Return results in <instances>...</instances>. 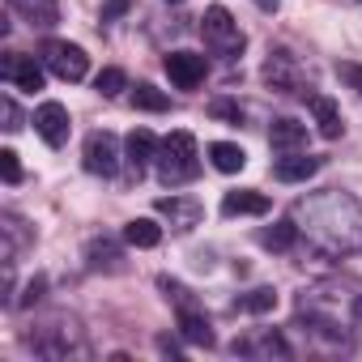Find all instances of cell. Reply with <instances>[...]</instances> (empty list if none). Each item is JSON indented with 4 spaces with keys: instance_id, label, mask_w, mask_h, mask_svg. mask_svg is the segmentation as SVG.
Segmentation results:
<instances>
[{
    "instance_id": "1",
    "label": "cell",
    "mask_w": 362,
    "mask_h": 362,
    "mask_svg": "<svg viewBox=\"0 0 362 362\" xmlns=\"http://www.w3.org/2000/svg\"><path fill=\"white\" fill-rule=\"evenodd\" d=\"M298 324L328 345V349H354L362 337V281L358 277H320L294 298Z\"/></svg>"
},
{
    "instance_id": "2",
    "label": "cell",
    "mask_w": 362,
    "mask_h": 362,
    "mask_svg": "<svg viewBox=\"0 0 362 362\" xmlns=\"http://www.w3.org/2000/svg\"><path fill=\"white\" fill-rule=\"evenodd\" d=\"M290 218L298 226V239H307L315 256H349L362 247V205L341 188L298 197L290 205Z\"/></svg>"
},
{
    "instance_id": "3",
    "label": "cell",
    "mask_w": 362,
    "mask_h": 362,
    "mask_svg": "<svg viewBox=\"0 0 362 362\" xmlns=\"http://www.w3.org/2000/svg\"><path fill=\"white\" fill-rule=\"evenodd\" d=\"M153 170L166 188H179V184H192L201 175V149H197V136L175 128L166 141H158V153H153Z\"/></svg>"
},
{
    "instance_id": "4",
    "label": "cell",
    "mask_w": 362,
    "mask_h": 362,
    "mask_svg": "<svg viewBox=\"0 0 362 362\" xmlns=\"http://www.w3.org/2000/svg\"><path fill=\"white\" fill-rule=\"evenodd\" d=\"M201 39H205V47H209L218 60H239L243 47H247L239 22H235L230 9H222V5H209V9H205V18H201Z\"/></svg>"
},
{
    "instance_id": "5",
    "label": "cell",
    "mask_w": 362,
    "mask_h": 362,
    "mask_svg": "<svg viewBox=\"0 0 362 362\" xmlns=\"http://www.w3.org/2000/svg\"><path fill=\"white\" fill-rule=\"evenodd\" d=\"M162 290H166V298H175V320H179V332H184V341L188 345H214V324H209V315L205 311H197V303L188 298V290L179 286V281H170V277H162L158 281Z\"/></svg>"
},
{
    "instance_id": "6",
    "label": "cell",
    "mask_w": 362,
    "mask_h": 362,
    "mask_svg": "<svg viewBox=\"0 0 362 362\" xmlns=\"http://www.w3.org/2000/svg\"><path fill=\"white\" fill-rule=\"evenodd\" d=\"M264 81H269V90H277V94H311V86H307V73H303V64H298V56L294 52H286V47H277V52H269V60H264Z\"/></svg>"
},
{
    "instance_id": "7",
    "label": "cell",
    "mask_w": 362,
    "mask_h": 362,
    "mask_svg": "<svg viewBox=\"0 0 362 362\" xmlns=\"http://www.w3.org/2000/svg\"><path fill=\"white\" fill-rule=\"evenodd\" d=\"M43 64H47L60 81H81V77L90 73V56H86L77 43H64V39L43 43Z\"/></svg>"
},
{
    "instance_id": "8",
    "label": "cell",
    "mask_w": 362,
    "mask_h": 362,
    "mask_svg": "<svg viewBox=\"0 0 362 362\" xmlns=\"http://www.w3.org/2000/svg\"><path fill=\"white\" fill-rule=\"evenodd\" d=\"M81 158H86V170H90V175L111 179V175L119 170V141H115V132H90Z\"/></svg>"
},
{
    "instance_id": "9",
    "label": "cell",
    "mask_w": 362,
    "mask_h": 362,
    "mask_svg": "<svg viewBox=\"0 0 362 362\" xmlns=\"http://www.w3.org/2000/svg\"><path fill=\"white\" fill-rule=\"evenodd\" d=\"M162 69H166V77H170L175 90H197L205 81V73H209L205 56H197V52H170L162 60Z\"/></svg>"
},
{
    "instance_id": "10",
    "label": "cell",
    "mask_w": 362,
    "mask_h": 362,
    "mask_svg": "<svg viewBox=\"0 0 362 362\" xmlns=\"http://www.w3.org/2000/svg\"><path fill=\"white\" fill-rule=\"evenodd\" d=\"M0 77H5L9 86H18V90H43V69L35 64V56H18V52H9L5 60H0Z\"/></svg>"
},
{
    "instance_id": "11",
    "label": "cell",
    "mask_w": 362,
    "mask_h": 362,
    "mask_svg": "<svg viewBox=\"0 0 362 362\" xmlns=\"http://www.w3.org/2000/svg\"><path fill=\"white\" fill-rule=\"evenodd\" d=\"M35 132H39L52 149H60V145L69 141V111H64V103H43V107L35 111Z\"/></svg>"
},
{
    "instance_id": "12",
    "label": "cell",
    "mask_w": 362,
    "mask_h": 362,
    "mask_svg": "<svg viewBox=\"0 0 362 362\" xmlns=\"http://www.w3.org/2000/svg\"><path fill=\"white\" fill-rule=\"evenodd\" d=\"M153 209H158L162 218H170V226H175V230H192V226L201 222V214H205L197 197H162Z\"/></svg>"
},
{
    "instance_id": "13",
    "label": "cell",
    "mask_w": 362,
    "mask_h": 362,
    "mask_svg": "<svg viewBox=\"0 0 362 362\" xmlns=\"http://www.w3.org/2000/svg\"><path fill=\"white\" fill-rule=\"evenodd\" d=\"M307 107H311V115H315V128H320V136L324 141H337L341 132H345V124H341V107L328 98V94H307Z\"/></svg>"
},
{
    "instance_id": "14",
    "label": "cell",
    "mask_w": 362,
    "mask_h": 362,
    "mask_svg": "<svg viewBox=\"0 0 362 362\" xmlns=\"http://www.w3.org/2000/svg\"><path fill=\"white\" fill-rule=\"evenodd\" d=\"M235 354H247V358H290V345H286L281 332L264 328V332H256V337L235 341Z\"/></svg>"
},
{
    "instance_id": "15",
    "label": "cell",
    "mask_w": 362,
    "mask_h": 362,
    "mask_svg": "<svg viewBox=\"0 0 362 362\" xmlns=\"http://www.w3.org/2000/svg\"><path fill=\"white\" fill-rule=\"evenodd\" d=\"M320 170V158H311V153H281L277 162H273V175L281 179V184H307V179Z\"/></svg>"
},
{
    "instance_id": "16",
    "label": "cell",
    "mask_w": 362,
    "mask_h": 362,
    "mask_svg": "<svg viewBox=\"0 0 362 362\" xmlns=\"http://www.w3.org/2000/svg\"><path fill=\"white\" fill-rule=\"evenodd\" d=\"M222 214H226V218H264V214H269V197H264V192H252V188L226 192V197H222Z\"/></svg>"
},
{
    "instance_id": "17",
    "label": "cell",
    "mask_w": 362,
    "mask_h": 362,
    "mask_svg": "<svg viewBox=\"0 0 362 362\" xmlns=\"http://www.w3.org/2000/svg\"><path fill=\"white\" fill-rule=\"evenodd\" d=\"M269 145L277 149V153H298V149H307V124H298V119H273V128H269Z\"/></svg>"
},
{
    "instance_id": "18",
    "label": "cell",
    "mask_w": 362,
    "mask_h": 362,
    "mask_svg": "<svg viewBox=\"0 0 362 362\" xmlns=\"http://www.w3.org/2000/svg\"><path fill=\"white\" fill-rule=\"evenodd\" d=\"M9 9H13L22 22L39 26V30H47V26L60 22V0H9Z\"/></svg>"
},
{
    "instance_id": "19",
    "label": "cell",
    "mask_w": 362,
    "mask_h": 362,
    "mask_svg": "<svg viewBox=\"0 0 362 362\" xmlns=\"http://www.w3.org/2000/svg\"><path fill=\"white\" fill-rule=\"evenodd\" d=\"M124 149H128V166H132V175L141 179V175H145V166H149V162H153V153H158V141H153V132H149V128H136V132H128Z\"/></svg>"
},
{
    "instance_id": "20",
    "label": "cell",
    "mask_w": 362,
    "mask_h": 362,
    "mask_svg": "<svg viewBox=\"0 0 362 362\" xmlns=\"http://www.w3.org/2000/svg\"><path fill=\"white\" fill-rule=\"evenodd\" d=\"M209 162H214L222 175H235V170L247 166V153H243L235 141H214V145H209Z\"/></svg>"
},
{
    "instance_id": "21",
    "label": "cell",
    "mask_w": 362,
    "mask_h": 362,
    "mask_svg": "<svg viewBox=\"0 0 362 362\" xmlns=\"http://www.w3.org/2000/svg\"><path fill=\"white\" fill-rule=\"evenodd\" d=\"M124 239H128L132 247H158V243H162V226H158L153 218H132V222L124 226Z\"/></svg>"
},
{
    "instance_id": "22",
    "label": "cell",
    "mask_w": 362,
    "mask_h": 362,
    "mask_svg": "<svg viewBox=\"0 0 362 362\" xmlns=\"http://www.w3.org/2000/svg\"><path fill=\"white\" fill-rule=\"evenodd\" d=\"M128 103H132L136 111H170V98H166L158 86H149V81H141V86L128 94Z\"/></svg>"
},
{
    "instance_id": "23",
    "label": "cell",
    "mask_w": 362,
    "mask_h": 362,
    "mask_svg": "<svg viewBox=\"0 0 362 362\" xmlns=\"http://www.w3.org/2000/svg\"><path fill=\"white\" fill-rule=\"evenodd\" d=\"M86 260H90V269H119V247L111 243V239H90V247H86Z\"/></svg>"
},
{
    "instance_id": "24",
    "label": "cell",
    "mask_w": 362,
    "mask_h": 362,
    "mask_svg": "<svg viewBox=\"0 0 362 362\" xmlns=\"http://www.w3.org/2000/svg\"><path fill=\"white\" fill-rule=\"evenodd\" d=\"M294 239H298L294 218H290V222H277V226H269V230L260 235V243H264V247H273V252H290V247H294Z\"/></svg>"
},
{
    "instance_id": "25",
    "label": "cell",
    "mask_w": 362,
    "mask_h": 362,
    "mask_svg": "<svg viewBox=\"0 0 362 362\" xmlns=\"http://www.w3.org/2000/svg\"><path fill=\"white\" fill-rule=\"evenodd\" d=\"M239 311H252V315H264V311H273L277 307V290H269V286H260V290H252V294H243L239 303H235Z\"/></svg>"
},
{
    "instance_id": "26",
    "label": "cell",
    "mask_w": 362,
    "mask_h": 362,
    "mask_svg": "<svg viewBox=\"0 0 362 362\" xmlns=\"http://www.w3.org/2000/svg\"><path fill=\"white\" fill-rule=\"evenodd\" d=\"M94 90H98L103 98H115L119 90H128V77H124V69H103V73H98V81H94Z\"/></svg>"
},
{
    "instance_id": "27",
    "label": "cell",
    "mask_w": 362,
    "mask_h": 362,
    "mask_svg": "<svg viewBox=\"0 0 362 362\" xmlns=\"http://www.w3.org/2000/svg\"><path fill=\"white\" fill-rule=\"evenodd\" d=\"M209 115H214V119H226V124H243V111H239V103H230V98H218V103L209 107Z\"/></svg>"
},
{
    "instance_id": "28",
    "label": "cell",
    "mask_w": 362,
    "mask_h": 362,
    "mask_svg": "<svg viewBox=\"0 0 362 362\" xmlns=\"http://www.w3.org/2000/svg\"><path fill=\"white\" fill-rule=\"evenodd\" d=\"M337 77H341L358 98H362V64H349V60H345V64H337Z\"/></svg>"
},
{
    "instance_id": "29",
    "label": "cell",
    "mask_w": 362,
    "mask_h": 362,
    "mask_svg": "<svg viewBox=\"0 0 362 362\" xmlns=\"http://www.w3.org/2000/svg\"><path fill=\"white\" fill-rule=\"evenodd\" d=\"M0 170H5V184H18V179H22V166H18L13 149H0Z\"/></svg>"
},
{
    "instance_id": "30",
    "label": "cell",
    "mask_w": 362,
    "mask_h": 362,
    "mask_svg": "<svg viewBox=\"0 0 362 362\" xmlns=\"http://www.w3.org/2000/svg\"><path fill=\"white\" fill-rule=\"evenodd\" d=\"M5 128H9V132L22 128V111H18V103H13L9 94H5Z\"/></svg>"
},
{
    "instance_id": "31",
    "label": "cell",
    "mask_w": 362,
    "mask_h": 362,
    "mask_svg": "<svg viewBox=\"0 0 362 362\" xmlns=\"http://www.w3.org/2000/svg\"><path fill=\"white\" fill-rule=\"evenodd\" d=\"M119 13H128V0H111V5L103 9V22H111V18H119Z\"/></svg>"
},
{
    "instance_id": "32",
    "label": "cell",
    "mask_w": 362,
    "mask_h": 362,
    "mask_svg": "<svg viewBox=\"0 0 362 362\" xmlns=\"http://www.w3.org/2000/svg\"><path fill=\"white\" fill-rule=\"evenodd\" d=\"M39 294H43V277H35V281L26 286V298H22V307H30V303H35Z\"/></svg>"
},
{
    "instance_id": "33",
    "label": "cell",
    "mask_w": 362,
    "mask_h": 362,
    "mask_svg": "<svg viewBox=\"0 0 362 362\" xmlns=\"http://www.w3.org/2000/svg\"><path fill=\"white\" fill-rule=\"evenodd\" d=\"M252 5H260V9H277L281 0H252Z\"/></svg>"
},
{
    "instance_id": "34",
    "label": "cell",
    "mask_w": 362,
    "mask_h": 362,
    "mask_svg": "<svg viewBox=\"0 0 362 362\" xmlns=\"http://www.w3.org/2000/svg\"><path fill=\"white\" fill-rule=\"evenodd\" d=\"M170 5H184V0H170Z\"/></svg>"
}]
</instances>
